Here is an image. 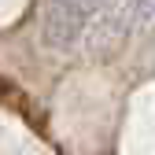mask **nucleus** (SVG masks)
<instances>
[{"label":"nucleus","mask_w":155,"mask_h":155,"mask_svg":"<svg viewBox=\"0 0 155 155\" xmlns=\"http://www.w3.org/2000/svg\"><path fill=\"white\" fill-rule=\"evenodd\" d=\"M85 26H89V15L74 0H48L45 22H41V33H45L48 48H70L85 33Z\"/></svg>","instance_id":"nucleus-1"},{"label":"nucleus","mask_w":155,"mask_h":155,"mask_svg":"<svg viewBox=\"0 0 155 155\" xmlns=\"http://www.w3.org/2000/svg\"><path fill=\"white\" fill-rule=\"evenodd\" d=\"M126 26L133 33H151L155 30V0H133L126 8Z\"/></svg>","instance_id":"nucleus-2"},{"label":"nucleus","mask_w":155,"mask_h":155,"mask_svg":"<svg viewBox=\"0 0 155 155\" xmlns=\"http://www.w3.org/2000/svg\"><path fill=\"white\" fill-rule=\"evenodd\" d=\"M74 4H78V8H81L85 15H92L96 8H104V4H107V0H74Z\"/></svg>","instance_id":"nucleus-3"}]
</instances>
